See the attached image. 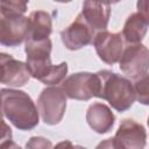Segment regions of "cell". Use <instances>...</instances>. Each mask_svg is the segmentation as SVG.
Listing matches in <instances>:
<instances>
[{
    "label": "cell",
    "mask_w": 149,
    "mask_h": 149,
    "mask_svg": "<svg viewBox=\"0 0 149 149\" xmlns=\"http://www.w3.org/2000/svg\"><path fill=\"white\" fill-rule=\"evenodd\" d=\"M95 33L87 26V23L78 14L76 20L61 31L63 44L69 50H78L92 43Z\"/></svg>",
    "instance_id": "11"
},
{
    "label": "cell",
    "mask_w": 149,
    "mask_h": 149,
    "mask_svg": "<svg viewBox=\"0 0 149 149\" xmlns=\"http://www.w3.org/2000/svg\"><path fill=\"white\" fill-rule=\"evenodd\" d=\"M2 116V107H1V97H0V119Z\"/></svg>",
    "instance_id": "22"
},
{
    "label": "cell",
    "mask_w": 149,
    "mask_h": 149,
    "mask_svg": "<svg viewBox=\"0 0 149 149\" xmlns=\"http://www.w3.org/2000/svg\"><path fill=\"white\" fill-rule=\"evenodd\" d=\"M99 78L98 98L105 99L118 112H125L132 107L136 100L133 83L109 70L97 72Z\"/></svg>",
    "instance_id": "4"
},
{
    "label": "cell",
    "mask_w": 149,
    "mask_h": 149,
    "mask_svg": "<svg viewBox=\"0 0 149 149\" xmlns=\"http://www.w3.org/2000/svg\"><path fill=\"white\" fill-rule=\"evenodd\" d=\"M27 2L3 1L0 2V44L16 47L26 41L28 34V17L23 14Z\"/></svg>",
    "instance_id": "3"
},
{
    "label": "cell",
    "mask_w": 149,
    "mask_h": 149,
    "mask_svg": "<svg viewBox=\"0 0 149 149\" xmlns=\"http://www.w3.org/2000/svg\"><path fill=\"white\" fill-rule=\"evenodd\" d=\"M52 31L51 16L43 10H34L28 17V34L26 41H43Z\"/></svg>",
    "instance_id": "15"
},
{
    "label": "cell",
    "mask_w": 149,
    "mask_h": 149,
    "mask_svg": "<svg viewBox=\"0 0 149 149\" xmlns=\"http://www.w3.org/2000/svg\"><path fill=\"white\" fill-rule=\"evenodd\" d=\"M120 70L128 77L137 79L148 74V49L143 44H130L123 49L119 59Z\"/></svg>",
    "instance_id": "7"
},
{
    "label": "cell",
    "mask_w": 149,
    "mask_h": 149,
    "mask_svg": "<svg viewBox=\"0 0 149 149\" xmlns=\"http://www.w3.org/2000/svg\"><path fill=\"white\" fill-rule=\"evenodd\" d=\"M0 149H22L19 144H16L15 142H13L12 140L9 141H6L5 143H2L0 146Z\"/></svg>",
    "instance_id": "21"
},
{
    "label": "cell",
    "mask_w": 149,
    "mask_h": 149,
    "mask_svg": "<svg viewBox=\"0 0 149 149\" xmlns=\"http://www.w3.org/2000/svg\"><path fill=\"white\" fill-rule=\"evenodd\" d=\"M93 47L99 58L106 64L113 65L119 62L123 51V40L121 33L99 31L93 37Z\"/></svg>",
    "instance_id": "8"
},
{
    "label": "cell",
    "mask_w": 149,
    "mask_h": 149,
    "mask_svg": "<svg viewBox=\"0 0 149 149\" xmlns=\"http://www.w3.org/2000/svg\"><path fill=\"white\" fill-rule=\"evenodd\" d=\"M86 121L95 133L105 134L113 128L115 116L108 106L101 102H94L87 108Z\"/></svg>",
    "instance_id": "14"
},
{
    "label": "cell",
    "mask_w": 149,
    "mask_h": 149,
    "mask_svg": "<svg viewBox=\"0 0 149 149\" xmlns=\"http://www.w3.org/2000/svg\"><path fill=\"white\" fill-rule=\"evenodd\" d=\"M38 112L47 125H57L64 116L66 95L61 87L49 86L42 90L37 99Z\"/></svg>",
    "instance_id": "5"
},
{
    "label": "cell",
    "mask_w": 149,
    "mask_h": 149,
    "mask_svg": "<svg viewBox=\"0 0 149 149\" xmlns=\"http://www.w3.org/2000/svg\"><path fill=\"white\" fill-rule=\"evenodd\" d=\"M148 81H149V77L148 74H144L137 79H135L134 81V91H135V97L136 99L143 104V105H148L149 102V91H148Z\"/></svg>",
    "instance_id": "16"
},
{
    "label": "cell",
    "mask_w": 149,
    "mask_h": 149,
    "mask_svg": "<svg viewBox=\"0 0 149 149\" xmlns=\"http://www.w3.org/2000/svg\"><path fill=\"white\" fill-rule=\"evenodd\" d=\"M79 15L97 34L107 29L111 15V5L107 2L85 1Z\"/></svg>",
    "instance_id": "13"
},
{
    "label": "cell",
    "mask_w": 149,
    "mask_h": 149,
    "mask_svg": "<svg viewBox=\"0 0 149 149\" xmlns=\"http://www.w3.org/2000/svg\"><path fill=\"white\" fill-rule=\"evenodd\" d=\"M2 114L20 130H30L38 125V112L33 99L23 91L0 90Z\"/></svg>",
    "instance_id": "2"
},
{
    "label": "cell",
    "mask_w": 149,
    "mask_h": 149,
    "mask_svg": "<svg viewBox=\"0 0 149 149\" xmlns=\"http://www.w3.org/2000/svg\"><path fill=\"white\" fill-rule=\"evenodd\" d=\"M113 140L119 149H144L147 132L141 123L132 119H125L120 123Z\"/></svg>",
    "instance_id": "9"
},
{
    "label": "cell",
    "mask_w": 149,
    "mask_h": 149,
    "mask_svg": "<svg viewBox=\"0 0 149 149\" xmlns=\"http://www.w3.org/2000/svg\"><path fill=\"white\" fill-rule=\"evenodd\" d=\"M9 140H12V129L2 119H0V146Z\"/></svg>",
    "instance_id": "18"
},
{
    "label": "cell",
    "mask_w": 149,
    "mask_h": 149,
    "mask_svg": "<svg viewBox=\"0 0 149 149\" xmlns=\"http://www.w3.org/2000/svg\"><path fill=\"white\" fill-rule=\"evenodd\" d=\"M51 41H26L24 51L27 55L26 66L30 77L42 81L45 85L59 84L65 79L68 64L62 62L58 65L51 63Z\"/></svg>",
    "instance_id": "1"
},
{
    "label": "cell",
    "mask_w": 149,
    "mask_h": 149,
    "mask_svg": "<svg viewBox=\"0 0 149 149\" xmlns=\"http://www.w3.org/2000/svg\"><path fill=\"white\" fill-rule=\"evenodd\" d=\"M95 149H119V148L116 147V144H115L113 137H111V139H107V140L101 141V142L97 146Z\"/></svg>",
    "instance_id": "19"
},
{
    "label": "cell",
    "mask_w": 149,
    "mask_h": 149,
    "mask_svg": "<svg viewBox=\"0 0 149 149\" xmlns=\"http://www.w3.org/2000/svg\"><path fill=\"white\" fill-rule=\"evenodd\" d=\"M137 8L139 10L136 13H133L127 17L121 33V36L129 44H139L148 30V2H137Z\"/></svg>",
    "instance_id": "10"
},
{
    "label": "cell",
    "mask_w": 149,
    "mask_h": 149,
    "mask_svg": "<svg viewBox=\"0 0 149 149\" xmlns=\"http://www.w3.org/2000/svg\"><path fill=\"white\" fill-rule=\"evenodd\" d=\"M26 63L13 56L0 52V84L8 86H23L29 80Z\"/></svg>",
    "instance_id": "12"
},
{
    "label": "cell",
    "mask_w": 149,
    "mask_h": 149,
    "mask_svg": "<svg viewBox=\"0 0 149 149\" xmlns=\"http://www.w3.org/2000/svg\"><path fill=\"white\" fill-rule=\"evenodd\" d=\"M52 149H86L84 147H80V146H73L72 142L70 141H62L59 143H57Z\"/></svg>",
    "instance_id": "20"
},
{
    "label": "cell",
    "mask_w": 149,
    "mask_h": 149,
    "mask_svg": "<svg viewBox=\"0 0 149 149\" xmlns=\"http://www.w3.org/2000/svg\"><path fill=\"white\" fill-rule=\"evenodd\" d=\"M61 88L70 99L90 100L99 92V78L97 73L77 72L64 79Z\"/></svg>",
    "instance_id": "6"
},
{
    "label": "cell",
    "mask_w": 149,
    "mask_h": 149,
    "mask_svg": "<svg viewBox=\"0 0 149 149\" xmlns=\"http://www.w3.org/2000/svg\"><path fill=\"white\" fill-rule=\"evenodd\" d=\"M26 149H52V143L43 136H33L26 143Z\"/></svg>",
    "instance_id": "17"
}]
</instances>
